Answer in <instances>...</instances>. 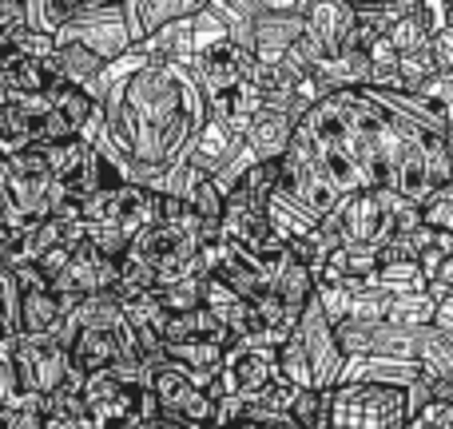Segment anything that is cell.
Masks as SVG:
<instances>
[{
    "label": "cell",
    "instance_id": "6da1fadb",
    "mask_svg": "<svg viewBox=\"0 0 453 429\" xmlns=\"http://www.w3.org/2000/svg\"><path fill=\"white\" fill-rule=\"evenodd\" d=\"M410 398L398 386H334L326 429H402Z\"/></svg>",
    "mask_w": 453,
    "mask_h": 429
},
{
    "label": "cell",
    "instance_id": "7a4b0ae2",
    "mask_svg": "<svg viewBox=\"0 0 453 429\" xmlns=\"http://www.w3.org/2000/svg\"><path fill=\"white\" fill-rule=\"evenodd\" d=\"M12 378L24 394L36 398H52L68 386L72 362H68V342L60 334H44V338H12Z\"/></svg>",
    "mask_w": 453,
    "mask_h": 429
},
{
    "label": "cell",
    "instance_id": "3957f363",
    "mask_svg": "<svg viewBox=\"0 0 453 429\" xmlns=\"http://www.w3.org/2000/svg\"><path fill=\"white\" fill-rule=\"evenodd\" d=\"M255 16V64L279 68L306 32V0H247Z\"/></svg>",
    "mask_w": 453,
    "mask_h": 429
},
{
    "label": "cell",
    "instance_id": "277c9868",
    "mask_svg": "<svg viewBox=\"0 0 453 429\" xmlns=\"http://www.w3.org/2000/svg\"><path fill=\"white\" fill-rule=\"evenodd\" d=\"M279 354L271 346H231L223 358V370L215 378L211 394L215 402L219 398H239V402H250L258 398L263 390L279 386Z\"/></svg>",
    "mask_w": 453,
    "mask_h": 429
},
{
    "label": "cell",
    "instance_id": "5b68a950",
    "mask_svg": "<svg viewBox=\"0 0 453 429\" xmlns=\"http://www.w3.org/2000/svg\"><path fill=\"white\" fill-rule=\"evenodd\" d=\"M390 195L394 191H358V195L342 199V203L334 207L342 247H374V250H382L386 242L394 239Z\"/></svg>",
    "mask_w": 453,
    "mask_h": 429
},
{
    "label": "cell",
    "instance_id": "8992f818",
    "mask_svg": "<svg viewBox=\"0 0 453 429\" xmlns=\"http://www.w3.org/2000/svg\"><path fill=\"white\" fill-rule=\"evenodd\" d=\"M338 346L346 358H406L418 362V338L422 330H406L394 322H338Z\"/></svg>",
    "mask_w": 453,
    "mask_h": 429
},
{
    "label": "cell",
    "instance_id": "52a82bcc",
    "mask_svg": "<svg viewBox=\"0 0 453 429\" xmlns=\"http://www.w3.org/2000/svg\"><path fill=\"white\" fill-rule=\"evenodd\" d=\"M148 386H151V394H156L159 414L164 418H175V422H183L191 429L215 425V406H219V402H215L203 386L191 382L183 370H175V366H167L164 362V366L151 374Z\"/></svg>",
    "mask_w": 453,
    "mask_h": 429
},
{
    "label": "cell",
    "instance_id": "ba28073f",
    "mask_svg": "<svg viewBox=\"0 0 453 429\" xmlns=\"http://www.w3.org/2000/svg\"><path fill=\"white\" fill-rule=\"evenodd\" d=\"M295 330L303 334V346H306V362H311V378H314V390H334L338 386V374L346 366V354L338 346V334H334V322L322 314L319 298H311L303 310V318L295 322Z\"/></svg>",
    "mask_w": 453,
    "mask_h": 429
},
{
    "label": "cell",
    "instance_id": "9c48e42d",
    "mask_svg": "<svg viewBox=\"0 0 453 429\" xmlns=\"http://www.w3.org/2000/svg\"><path fill=\"white\" fill-rule=\"evenodd\" d=\"M16 279H20V322H16V326H20V334L24 338L56 334V330L64 326V318H68L64 298L48 287V279L32 263H20Z\"/></svg>",
    "mask_w": 453,
    "mask_h": 429
},
{
    "label": "cell",
    "instance_id": "30bf717a",
    "mask_svg": "<svg viewBox=\"0 0 453 429\" xmlns=\"http://www.w3.org/2000/svg\"><path fill=\"white\" fill-rule=\"evenodd\" d=\"M68 362L80 378L104 374L119 362V334L111 326H76L68 338Z\"/></svg>",
    "mask_w": 453,
    "mask_h": 429
},
{
    "label": "cell",
    "instance_id": "8fae6325",
    "mask_svg": "<svg viewBox=\"0 0 453 429\" xmlns=\"http://www.w3.org/2000/svg\"><path fill=\"white\" fill-rule=\"evenodd\" d=\"M242 143L250 148V156H255L258 164H279V159L290 151V143H295V119H290L287 111L263 108L247 124V132H242Z\"/></svg>",
    "mask_w": 453,
    "mask_h": 429
},
{
    "label": "cell",
    "instance_id": "7c38bea8",
    "mask_svg": "<svg viewBox=\"0 0 453 429\" xmlns=\"http://www.w3.org/2000/svg\"><path fill=\"white\" fill-rule=\"evenodd\" d=\"M418 378H422V366L406 358H346L338 386H398V390H410Z\"/></svg>",
    "mask_w": 453,
    "mask_h": 429
},
{
    "label": "cell",
    "instance_id": "4fadbf2b",
    "mask_svg": "<svg viewBox=\"0 0 453 429\" xmlns=\"http://www.w3.org/2000/svg\"><path fill=\"white\" fill-rule=\"evenodd\" d=\"M354 28V4L350 0H314L306 4V32L326 48V56H338Z\"/></svg>",
    "mask_w": 453,
    "mask_h": 429
},
{
    "label": "cell",
    "instance_id": "5bb4252c",
    "mask_svg": "<svg viewBox=\"0 0 453 429\" xmlns=\"http://www.w3.org/2000/svg\"><path fill=\"white\" fill-rule=\"evenodd\" d=\"M223 358H226V350H223V346H211V342L164 346V362H167V366L183 370V374H188L196 386H203V390H211V386H215V378H219V370H223Z\"/></svg>",
    "mask_w": 453,
    "mask_h": 429
},
{
    "label": "cell",
    "instance_id": "9a60e30c",
    "mask_svg": "<svg viewBox=\"0 0 453 429\" xmlns=\"http://www.w3.org/2000/svg\"><path fill=\"white\" fill-rule=\"evenodd\" d=\"M271 290H274V298L295 314V318H303L306 303L314 298V279H311V271H306V266L287 250V258L279 263V271L271 274Z\"/></svg>",
    "mask_w": 453,
    "mask_h": 429
},
{
    "label": "cell",
    "instance_id": "2e32d148",
    "mask_svg": "<svg viewBox=\"0 0 453 429\" xmlns=\"http://www.w3.org/2000/svg\"><path fill=\"white\" fill-rule=\"evenodd\" d=\"M394 195L406 199V203L414 207H426L434 195V183L430 175H426V159H422V143H410L406 156L398 159V167H394Z\"/></svg>",
    "mask_w": 453,
    "mask_h": 429
},
{
    "label": "cell",
    "instance_id": "e0dca14e",
    "mask_svg": "<svg viewBox=\"0 0 453 429\" xmlns=\"http://www.w3.org/2000/svg\"><path fill=\"white\" fill-rule=\"evenodd\" d=\"M266 223H271V231L290 247V242H298L303 234H311L314 226H319V218H314L311 211H303L298 203H290L287 195H279V191H274L271 203H266Z\"/></svg>",
    "mask_w": 453,
    "mask_h": 429
},
{
    "label": "cell",
    "instance_id": "ac0fdd59",
    "mask_svg": "<svg viewBox=\"0 0 453 429\" xmlns=\"http://www.w3.org/2000/svg\"><path fill=\"white\" fill-rule=\"evenodd\" d=\"M418 366H422V374L434 378V382L453 386V338L426 326L422 338H418Z\"/></svg>",
    "mask_w": 453,
    "mask_h": 429
},
{
    "label": "cell",
    "instance_id": "d6986e66",
    "mask_svg": "<svg viewBox=\"0 0 453 429\" xmlns=\"http://www.w3.org/2000/svg\"><path fill=\"white\" fill-rule=\"evenodd\" d=\"M434 298L430 290H406V295H394L390 298V310H386V322L394 326H406V330H426L434 322Z\"/></svg>",
    "mask_w": 453,
    "mask_h": 429
},
{
    "label": "cell",
    "instance_id": "ffe728a7",
    "mask_svg": "<svg viewBox=\"0 0 453 429\" xmlns=\"http://www.w3.org/2000/svg\"><path fill=\"white\" fill-rule=\"evenodd\" d=\"M382 40L398 56H410V52H418V48H430L434 44L430 28H426V20H422V8H418V0H414V8H410L406 16H398V20H394L390 28L382 32Z\"/></svg>",
    "mask_w": 453,
    "mask_h": 429
},
{
    "label": "cell",
    "instance_id": "44dd1931",
    "mask_svg": "<svg viewBox=\"0 0 453 429\" xmlns=\"http://www.w3.org/2000/svg\"><path fill=\"white\" fill-rule=\"evenodd\" d=\"M151 298H156V306L164 314H196L199 306H203V274L167 282V287H156L151 290Z\"/></svg>",
    "mask_w": 453,
    "mask_h": 429
},
{
    "label": "cell",
    "instance_id": "7402d4cb",
    "mask_svg": "<svg viewBox=\"0 0 453 429\" xmlns=\"http://www.w3.org/2000/svg\"><path fill=\"white\" fill-rule=\"evenodd\" d=\"M434 76H441L438 68V52L430 48H418L410 56H398V80H402V92H422Z\"/></svg>",
    "mask_w": 453,
    "mask_h": 429
},
{
    "label": "cell",
    "instance_id": "603a6c76",
    "mask_svg": "<svg viewBox=\"0 0 453 429\" xmlns=\"http://www.w3.org/2000/svg\"><path fill=\"white\" fill-rule=\"evenodd\" d=\"M287 418L298 429H326L330 418V390H295Z\"/></svg>",
    "mask_w": 453,
    "mask_h": 429
},
{
    "label": "cell",
    "instance_id": "cb8c5ba5",
    "mask_svg": "<svg viewBox=\"0 0 453 429\" xmlns=\"http://www.w3.org/2000/svg\"><path fill=\"white\" fill-rule=\"evenodd\" d=\"M422 159H426V175H430L434 191H441L453 180V164H449L446 140H441V135H430V140L422 143Z\"/></svg>",
    "mask_w": 453,
    "mask_h": 429
},
{
    "label": "cell",
    "instance_id": "d4e9b609",
    "mask_svg": "<svg viewBox=\"0 0 453 429\" xmlns=\"http://www.w3.org/2000/svg\"><path fill=\"white\" fill-rule=\"evenodd\" d=\"M422 223L434 231H449L453 234V180L441 191H434L430 203L422 207Z\"/></svg>",
    "mask_w": 453,
    "mask_h": 429
},
{
    "label": "cell",
    "instance_id": "484cf974",
    "mask_svg": "<svg viewBox=\"0 0 453 429\" xmlns=\"http://www.w3.org/2000/svg\"><path fill=\"white\" fill-rule=\"evenodd\" d=\"M12 318H16V314H12V287H8V279L0 274V342H4V346L20 334Z\"/></svg>",
    "mask_w": 453,
    "mask_h": 429
},
{
    "label": "cell",
    "instance_id": "4316f807",
    "mask_svg": "<svg viewBox=\"0 0 453 429\" xmlns=\"http://www.w3.org/2000/svg\"><path fill=\"white\" fill-rule=\"evenodd\" d=\"M434 52H438V68L446 76H453V20L434 36Z\"/></svg>",
    "mask_w": 453,
    "mask_h": 429
},
{
    "label": "cell",
    "instance_id": "83f0119b",
    "mask_svg": "<svg viewBox=\"0 0 453 429\" xmlns=\"http://www.w3.org/2000/svg\"><path fill=\"white\" fill-rule=\"evenodd\" d=\"M438 334H446V338H453V295L449 298H441L438 306H434V322H430Z\"/></svg>",
    "mask_w": 453,
    "mask_h": 429
},
{
    "label": "cell",
    "instance_id": "f1b7e54d",
    "mask_svg": "<svg viewBox=\"0 0 453 429\" xmlns=\"http://www.w3.org/2000/svg\"><path fill=\"white\" fill-rule=\"evenodd\" d=\"M441 140H446V151H449V164H453V124L446 127V135H441Z\"/></svg>",
    "mask_w": 453,
    "mask_h": 429
}]
</instances>
